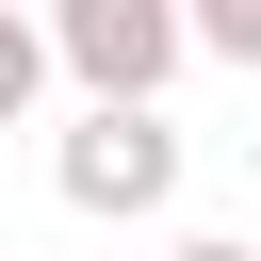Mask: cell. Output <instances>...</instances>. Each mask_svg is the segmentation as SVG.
Wrapping results in <instances>:
<instances>
[{
	"label": "cell",
	"mask_w": 261,
	"mask_h": 261,
	"mask_svg": "<svg viewBox=\"0 0 261 261\" xmlns=\"http://www.w3.org/2000/svg\"><path fill=\"white\" fill-rule=\"evenodd\" d=\"M33 33H49V65H65L82 98H147V114H163V82L196 65V16H179V0H33Z\"/></svg>",
	"instance_id": "cell-1"
},
{
	"label": "cell",
	"mask_w": 261,
	"mask_h": 261,
	"mask_svg": "<svg viewBox=\"0 0 261 261\" xmlns=\"http://www.w3.org/2000/svg\"><path fill=\"white\" fill-rule=\"evenodd\" d=\"M179 16H196V49H212V65H261V0H179Z\"/></svg>",
	"instance_id": "cell-4"
},
{
	"label": "cell",
	"mask_w": 261,
	"mask_h": 261,
	"mask_svg": "<svg viewBox=\"0 0 261 261\" xmlns=\"http://www.w3.org/2000/svg\"><path fill=\"white\" fill-rule=\"evenodd\" d=\"M49 179H65V212H163V196H179V114L82 98V114L49 130Z\"/></svg>",
	"instance_id": "cell-2"
},
{
	"label": "cell",
	"mask_w": 261,
	"mask_h": 261,
	"mask_svg": "<svg viewBox=\"0 0 261 261\" xmlns=\"http://www.w3.org/2000/svg\"><path fill=\"white\" fill-rule=\"evenodd\" d=\"M163 261H261V245H228V228H179V245H163Z\"/></svg>",
	"instance_id": "cell-5"
},
{
	"label": "cell",
	"mask_w": 261,
	"mask_h": 261,
	"mask_svg": "<svg viewBox=\"0 0 261 261\" xmlns=\"http://www.w3.org/2000/svg\"><path fill=\"white\" fill-rule=\"evenodd\" d=\"M33 98H49V33L33 0H0V130H33Z\"/></svg>",
	"instance_id": "cell-3"
}]
</instances>
